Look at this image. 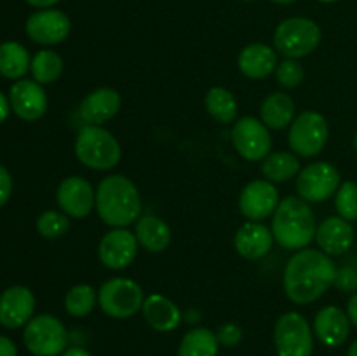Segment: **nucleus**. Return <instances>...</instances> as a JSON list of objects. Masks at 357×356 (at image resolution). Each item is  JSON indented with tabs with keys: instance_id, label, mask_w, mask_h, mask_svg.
Returning a JSON list of instances; mask_svg holds the SVG:
<instances>
[{
	"instance_id": "nucleus-22",
	"label": "nucleus",
	"mask_w": 357,
	"mask_h": 356,
	"mask_svg": "<svg viewBox=\"0 0 357 356\" xmlns=\"http://www.w3.org/2000/svg\"><path fill=\"white\" fill-rule=\"evenodd\" d=\"M237 65H239L241 73L248 79H265L278 68V52L271 45L255 42L239 52Z\"/></svg>"
},
{
	"instance_id": "nucleus-12",
	"label": "nucleus",
	"mask_w": 357,
	"mask_h": 356,
	"mask_svg": "<svg viewBox=\"0 0 357 356\" xmlns=\"http://www.w3.org/2000/svg\"><path fill=\"white\" fill-rule=\"evenodd\" d=\"M70 31H72L70 17L63 10L52 7L37 10L26 21L28 37L42 45L61 44L65 38H68Z\"/></svg>"
},
{
	"instance_id": "nucleus-44",
	"label": "nucleus",
	"mask_w": 357,
	"mask_h": 356,
	"mask_svg": "<svg viewBox=\"0 0 357 356\" xmlns=\"http://www.w3.org/2000/svg\"><path fill=\"white\" fill-rule=\"evenodd\" d=\"M272 2H275V3H282V6H284V3H291V2H296V0H272Z\"/></svg>"
},
{
	"instance_id": "nucleus-35",
	"label": "nucleus",
	"mask_w": 357,
	"mask_h": 356,
	"mask_svg": "<svg viewBox=\"0 0 357 356\" xmlns=\"http://www.w3.org/2000/svg\"><path fill=\"white\" fill-rule=\"evenodd\" d=\"M335 286L344 293H356L357 292V271L354 267L337 269V276H335Z\"/></svg>"
},
{
	"instance_id": "nucleus-45",
	"label": "nucleus",
	"mask_w": 357,
	"mask_h": 356,
	"mask_svg": "<svg viewBox=\"0 0 357 356\" xmlns=\"http://www.w3.org/2000/svg\"><path fill=\"white\" fill-rule=\"evenodd\" d=\"M319 2H323V3H335V2H338V0H319Z\"/></svg>"
},
{
	"instance_id": "nucleus-38",
	"label": "nucleus",
	"mask_w": 357,
	"mask_h": 356,
	"mask_svg": "<svg viewBox=\"0 0 357 356\" xmlns=\"http://www.w3.org/2000/svg\"><path fill=\"white\" fill-rule=\"evenodd\" d=\"M0 356H17L16 346L6 335H0Z\"/></svg>"
},
{
	"instance_id": "nucleus-3",
	"label": "nucleus",
	"mask_w": 357,
	"mask_h": 356,
	"mask_svg": "<svg viewBox=\"0 0 357 356\" xmlns=\"http://www.w3.org/2000/svg\"><path fill=\"white\" fill-rule=\"evenodd\" d=\"M316 216L309 202L298 195H289L279 202L272 215V234L279 246L303 250L316 239Z\"/></svg>"
},
{
	"instance_id": "nucleus-43",
	"label": "nucleus",
	"mask_w": 357,
	"mask_h": 356,
	"mask_svg": "<svg viewBox=\"0 0 357 356\" xmlns=\"http://www.w3.org/2000/svg\"><path fill=\"white\" fill-rule=\"evenodd\" d=\"M347 356H357V341L354 342V344L351 346V348H349V353H347Z\"/></svg>"
},
{
	"instance_id": "nucleus-23",
	"label": "nucleus",
	"mask_w": 357,
	"mask_h": 356,
	"mask_svg": "<svg viewBox=\"0 0 357 356\" xmlns=\"http://www.w3.org/2000/svg\"><path fill=\"white\" fill-rule=\"evenodd\" d=\"M143 316H145L146 323L157 332H173L180 327L181 323V311L176 304L166 295L160 293H152L143 302Z\"/></svg>"
},
{
	"instance_id": "nucleus-26",
	"label": "nucleus",
	"mask_w": 357,
	"mask_h": 356,
	"mask_svg": "<svg viewBox=\"0 0 357 356\" xmlns=\"http://www.w3.org/2000/svg\"><path fill=\"white\" fill-rule=\"evenodd\" d=\"M300 161L293 152H279L268 154L261 163V173L272 184H284L291 178L298 177L300 173Z\"/></svg>"
},
{
	"instance_id": "nucleus-32",
	"label": "nucleus",
	"mask_w": 357,
	"mask_h": 356,
	"mask_svg": "<svg viewBox=\"0 0 357 356\" xmlns=\"http://www.w3.org/2000/svg\"><path fill=\"white\" fill-rule=\"evenodd\" d=\"M70 216L63 212L47 209L37 218V230L47 239H58L70 230Z\"/></svg>"
},
{
	"instance_id": "nucleus-37",
	"label": "nucleus",
	"mask_w": 357,
	"mask_h": 356,
	"mask_svg": "<svg viewBox=\"0 0 357 356\" xmlns=\"http://www.w3.org/2000/svg\"><path fill=\"white\" fill-rule=\"evenodd\" d=\"M10 194H13V178L6 168L0 166V208L9 201Z\"/></svg>"
},
{
	"instance_id": "nucleus-18",
	"label": "nucleus",
	"mask_w": 357,
	"mask_h": 356,
	"mask_svg": "<svg viewBox=\"0 0 357 356\" xmlns=\"http://www.w3.org/2000/svg\"><path fill=\"white\" fill-rule=\"evenodd\" d=\"M314 334L328 348H338L351 334V320L340 307L326 306L314 318Z\"/></svg>"
},
{
	"instance_id": "nucleus-47",
	"label": "nucleus",
	"mask_w": 357,
	"mask_h": 356,
	"mask_svg": "<svg viewBox=\"0 0 357 356\" xmlns=\"http://www.w3.org/2000/svg\"><path fill=\"white\" fill-rule=\"evenodd\" d=\"M244 2H253V0H244Z\"/></svg>"
},
{
	"instance_id": "nucleus-7",
	"label": "nucleus",
	"mask_w": 357,
	"mask_h": 356,
	"mask_svg": "<svg viewBox=\"0 0 357 356\" xmlns=\"http://www.w3.org/2000/svg\"><path fill=\"white\" fill-rule=\"evenodd\" d=\"M143 290L135 279L112 278L101 285L98 292V304L107 316L126 320L143 307Z\"/></svg>"
},
{
	"instance_id": "nucleus-31",
	"label": "nucleus",
	"mask_w": 357,
	"mask_h": 356,
	"mask_svg": "<svg viewBox=\"0 0 357 356\" xmlns=\"http://www.w3.org/2000/svg\"><path fill=\"white\" fill-rule=\"evenodd\" d=\"M96 306V290L91 285H75L65 295V309L70 316L84 318Z\"/></svg>"
},
{
	"instance_id": "nucleus-9",
	"label": "nucleus",
	"mask_w": 357,
	"mask_h": 356,
	"mask_svg": "<svg viewBox=\"0 0 357 356\" xmlns=\"http://www.w3.org/2000/svg\"><path fill=\"white\" fill-rule=\"evenodd\" d=\"M274 344L279 356H310L314 334L309 321L295 311L284 313L275 323Z\"/></svg>"
},
{
	"instance_id": "nucleus-34",
	"label": "nucleus",
	"mask_w": 357,
	"mask_h": 356,
	"mask_svg": "<svg viewBox=\"0 0 357 356\" xmlns=\"http://www.w3.org/2000/svg\"><path fill=\"white\" fill-rule=\"evenodd\" d=\"M275 77H278V82L282 87H286V89H295V87H298L302 84L303 77H305V70H303V65L298 59L286 58L275 68Z\"/></svg>"
},
{
	"instance_id": "nucleus-17",
	"label": "nucleus",
	"mask_w": 357,
	"mask_h": 356,
	"mask_svg": "<svg viewBox=\"0 0 357 356\" xmlns=\"http://www.w3.org/2000/svg\"><path fill=\"white\" fill-rule=\"evenodd\" d=\"M35 297L26 286H10L0 295V323L7 328H20L31 320Z\"/></svg>"
},
{
	"instance_id": "nucleus-28",
	"label": "nucleus",
	"mask_w": 357,
	"mask_h": 356,
	"mask_svg": "<svg viewBox=\"0 0 357 356\" xmlns=\"http://www.w3.org/2000/svg\"><path fill=\"white\" fill-rule=\"evenodd\" d=\"M220 342L209 328H194L183 335L178 348V356H216Z\"/></svg>"
},
{
	"instance_id": "nucleus-29",
	"label": "nucleus",
	"mask_w": 357,
	"mask_h": 356,
	"mask_svg": "<svg viewBox=\"0 0 357 356\" xmlns=\"http://www.w3.org/2000/svg\"><path fill=\"white\" fill-rule=\"evenodd\" d=\"M204 107L215 121L230 124L237 117V100L225 87H211L204 98Z\"/></svg>"
},
{
	"instance_id": "nucleus-8",
	"label": "nucleus",
	"mask_w": 357,
	"mask_h": 356,
	"mask_svg": "<svg viewBox=\"0 0 357 356\" xmlns=\"http://www.w3.org/2000/svg\"><path fill=\"white\" fill-rule=\"evenodd\" d=\"M330 136V128L319 112L305 110L291 122L288 143L293 152L300 157H316L323 152Z\"/></svg>"
},
{
	"instance_id": "nucleus-36",
	"label": "nucleus",
	"mask_w": 357,
	"mask_h": 356,
	"mask_svg": "<svg viewBox=\"0 0 357 356\" xmlns=\"http://www.w3.org/2000/svg\"><path fill=\"white\" fill-rule=\"evenodd\" d=\"M216 337H218V342L222 346H225V348H234V346H237L243 341V330H241L239 325L225 323L218 328Z\"/></svg>"
},
{
	"instance_id": "nucleus-13",
	"label": "nucleus",
	"mask_w": 357,
	"mask_h": 356,
	"mask_svg": "<svg viewBox=\"0 0 357 356\" xmlns=\"http://www.w3.org/2000/svg\"><path fill=\"white\" fill-rule=\"evenodd\" d=\"M138 239L132 232H129L126 227L112 229L105 234L100 241L98 255L105 267L112 271H121L135 262L138 253Z\"/></svg>"
},
{
	"instance_id": "nucleus-19",
	"label": "nucleus",
	"mask_w": 357,
	"mask_h": 356,
	"mask_svg": "<svg viewBox=\"0 0 357 356\" xmlns=\"http://www.w3.org/2000/svg\"><path fill=\"white\" fill-rule=\"evenodd\" d=\"M274 234L272 229L265 227L260 222H246L239 227L234 237V246L241 257L248 260H258L264 258L274 244Z\"/></svg>"
},
{
	"instance_id": "nucleus-39",
	"label": "nucleus",
	"mask_w": 357,
	"mask_h": 356,
	"mask_svg": "<svg viewBox=\"0 0 357 356\" xmlns=\"http://www.w3.org/2000/svg\"><path fill=\"white\" fill-rule=\"evenodd\" d=\"M347 316L351 320V323L357 328V292L349 299L347 302Z\"/></svg>"
},
{
	"instance_id": "nucleus-41",
	"label": "nucleus",
	"mask_w": 357,
	"mask_h": 356,
	"mask_svg": "<svg viewBox=\"0 0 357 356\" xmlns=\"http://www.w3.org/2000/svg\"><path fill=\"white\" fill-rule=\"evenodd\" d=\"M61 356H93V355H91V353L87 351V349L75 346V348L65 349V353H63Z\"/></svg>"
},
{
	"instance_id": "nucleus-14",
	"label": "nucleus",
	"mask_w": 357,
	"mask_h": 356,
	"mask_svg": "<svg viewBox=\"0 0 357 356\" xmlns=\"http://www.w3.org/2000/svg\"><path fill=\"white\" fill-rule=\"evenodd\" d=\"M279 192L268 180H253L239 195V209L251 222H260L274 215L279 206Z\"/></svg>"
},
{
	"instance_id": "nucleus-33",
	"label": "nucleus",
	"mask_w": 357,
	"mask_h": 356,
	"mask_svg": "<svg viewBox=\"0 0 357 356\" xmlns=\"http://www.w3.org/2000/svg\"><path fill=\"white\" fill-rule=\"evenodd\" d=\"M335 208L338 215L347 222L357 220V184L344 181L335 194Z\"/></svg>"
},
{
	"instance_id": "nucleus-30",
	"label": "nucleus",
	"mask_w": 357,
	"mask_h": 356,
	"mask_svg": "<svg viewBox=\"0 0 357 356\" xmlns=\"http://www.w3.org/2000/svg\"><path fill=\"white\" fill-rule=\"evenodd\" d=\"M30 72L33 75V80L38 84H51L58 80V77L63 72V59L58 52L51 49L38 51L31 58Z\"/></svg>"
},
{
	"instance_id": "nucleus-11",
	"label": "nucleus",
	"mask_w": 357,
	"mask_h": 356,
	"mask_svg": "<svg viewBox=\"0 0 357 356\" xmlns=\"http://www.w3.org/2000/svg\"><path fill=\"white\" fill-rule=\"evenodd\" d=\"M232 143L237 154L251 163L264 161L272 150L268 128L257 117H243L234 124Z\"/></svg>"
},
{
	"instance_id": "nucleus-24",
	"label": "nucleus",
	"mask_w": 357,
	"mask_h": 356,
	"mask_svg": "<svg viewBox=\"0 0 357 356\" xmlns=\"http://www.w3.org/2000/svg\"><path fill=\"white\" fill-rule=\"evenodd\" d=\"M135 236L139 246L152 253H160L171 243V229L162 218L153 215H145L138 218L135 229Z\"/></svg>"
},
{
	"instance_id": "nucleus-25",
	"label": "nucleus",
	"mask_w": 357,
	"mask_h": 356,
	"mask_svg": "<svg viewBox=\"0 0 357 356\" xmlns=\"http://www.w3.org/2000/svg\"><path fill=\"white\" fill-rule=\"evenodd\" d=\"M261 122L271 129H284L295 121V101L286 93H272L260 108Z\"/></svg>"
},
{
	"instance_id": "nucleus-27",
	"label": "nucleus",
	"mask_w": 357,
	"mask_h": 356,
	"mask_svg": "<svg viewBox=\"0 0 357 356\" xmlns=\"http://www.w3.org/2000/svg\"><path fill=\"white\" fill-rule=\"evenodd\" d=\"M31 59L20 42L0 44V73L7 79H21L30 70Z\"/></svg>"
},
{
	"instance_id": "nucleus-42",
	"label": "nucleus",
	"mask_w": 357,
	"mask_h": 356,
	"mask_svg": "<svg viewBox=\"0 0 357 356\" xmlns=\"http://www.w3.org/2000/svg\"><path fill=\"white\" fill-rule=\"evenodd\" d=\"M58 2L59 0H26V3H30V6L33 7H38V9H47V7H52Z\"/></svg>"
},
{
	"instance_id": "nucleus-10",
	"label": "nucleus",
	"mask_w": 357,
	"mask_h": 356,
	"mask_svg": "<svg viewBox=\"0 0 357 356\" xmlns=\"http://www.w3.org/2000/svg\"><path fill=\"white\" fill-rule=\"evenodd\" d=\"M340 171L330 163H312L300 170L296 177V192L298 198L307 202L326 201L333 194H337L340 187Z\"/></svg>"
},
{
	"instance_id": "nucleus-46",
	"label": "nucleus",
	"mask_w": 357,
	"mask_h": 356,
	"mask_svg": "<svg viewBox=\"0 0 357 356\" xmlns=\"http://www.w3.org/2000/svg\"><path fill=\"white\" fill-rule=\"evenodd\" d=\"M354 147H356V150H357V133H356V136H354Z\"/></svg>"
},
{
	"instance_id": "nucleus-1",
	"label": "nucleus",
	"mask_w": 357,
	"mask_h": 356,
	"mask_svg": "<svg viewBox=\"0 0 357 356\" xmlns=\"http://www.w3.org/2000/svg\"><path fill=\"white\" fill-rule=\"evenodd\" d=\"M337 267L330 255L303 248L288 260L282 276L284 293L291 302L310 304L323 297L335 283Z\"/></svg>"
},
{
	"instance_id": "nucleus-40",
	"label": "nucleus",
	"mask_w": 357,
	"mask_h": 356,
	"mask_svg": "<svg viewBox=\"0 0 357 356\" xmlns=\"http://www.w3.org/2000/svg\"><path fill=\"white\" fill-rule=\"evenodd\" d=\"M10 112V103H9V98H6V94L0 91V124L7 119Z\"/></svg>"
},
{
	"instance_id": "nucleus-15",
	"label": "nucleus",
	"mask_w": 357,
	"mask_h": 356,
	"mask_svg": "<svg viewBox=\"0 0 357 356\" xmlns=\"http://www.w3.org/2000/svg\"><path fill=\"white\" fill-rule=\"evenodd\" d=\"M56 201L61 212L72 218H86L96 206V192L82 177H68L59 184Z\"/></svg>"
},
{
	"instance_id": "nucleus-2",
	"label": "nucleus",
	"mask_w": 357,
	"mask_h": 356,
	"mask_svg": "<svg viewBox=\"0 0 357 356\" xmlns=\"http://www.w3.org/2000/svg\"><path fill=\"white\" fill-rule=\"evenodd\" d=\"M96 212L103 223L114 229L131 225L142 213L138 187L122 175L103 178L96 188Z\"/></svg>"
},
{
	"instance_id": "nucleus-4",
	"label": "nucleus",
	"mask_w": 357,
	"mask_h": 356,
	"mask_svg": "<svg viewBox=\"0 0 357 356\" xmlns=\"http://www.w3.org/2000/svg\"><path fill=\"white\" fill-rule=\"evenodd\" d=\"M75 156L91 170L107 171L121 163L122 150L117 138L108 129L86 124L77 135Z\"/></svg>"
},
{
	"instance_id": "nucleus-6",
	"label": "nucleus",
	"mask_w": 357,
	"mask_h": 356,
	"mask_svg": "<svg viewBox=\"0 0 357 356\" xmlns=\"http://www.w3.org/2000/svg\"><path fill=\"white\" fill-rule=\"evenodd\" d=\"M24 346L35 356H58L65 353L70 335L65 325L52 314H38L26 323Z\"/></svg>"
},
{
	"instance_id": "nucleus-16",
	"label": "nucleus",
	"mask_w": 357,
	"mask_h": 356,
	"mask_svg": "<svg viewBox=\"0 0 357 356\" xmlns=\"http://www.w3.org/2000/svg\"><path fill=\"white\" fill-rule=\"evenodd\" d=\"M9 103L14 114L26 122L38 121L47 110V96L42 84L21 79L10 86Z\"/></svg>"
},
{
	"instance_id": "nucleus-20",
	"label": "nucleus",
	"mask_w": 357,
	"mask_h": 356,
	"mask_svg": "<svg viewBox=\"0 0 357 356\" xmlns=\"http://www.w3.org/2000/svg\"><path fill=\"white\" fill-rule=\"evenodd\" d=\"M122 98L112 87H100L87 94L82 100L79 108V114L87 124L100 126L103 122L110 121L119 110H121Z\"/></svg>"
},
{
	"instance_id": "nucleus-5",
	"label": "nucleus",
	"mask_w": 357,
	"mask_h": 356,
	"mask_svg": "<svg viewBox=\"0 0 357 356\" xmlns=\"http://www.w3.org/2000/svg\"><path fill=\"white\" fill-rule=\"evenodd\" d=\"M321 44V28L309 17H288L274 31V47L289 59L309 56Z\"/></svg>"
},
{
	"instance_id": "nucleus-21",
	"label": "nucleus",
	"mask_w": 357,
	"mask_h": 356,
	"mask_svg": "<svg viewBox=\"0 0 357 356\" xmlns=\"http://www.w3.org/2000/svg\"><path fill=\"white\" fill-rule=\"evenodd\" d=\"M316 241L326 255H344L354 243V229L342 216H328L316 230Z\"/></svg>"
}]
</instances>
